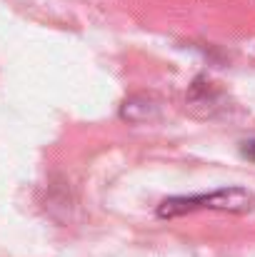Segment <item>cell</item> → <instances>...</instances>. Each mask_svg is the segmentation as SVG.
Masks as SVG:
<instances>
[{
  "label": "cell",
  "mask_w": 255,
  "mask_h": 257,
  "mask_svg": "<svg viewBox=\"0 0 255 257\" xmlns=\"http://www.w3.org/2000/svg\"><path fill=\"white\" fill-rule=\"evenodd\" d=\"M198 210H223V212H250L255 210V195L245 187H220L213 192H200V195H180L168 197L158 205V217H180L188 212Z\"/></svg>",
  "instance_id": "cell-1"
},
{
  "label": "cell",
  "mask_w": 255,
  "mask_h": 257,
  "mask_svg": "<svg viewBox=\"0 0 255 257\" xmlns=\"http://www.w3.org/2000/svg\"><path fill=\"white\" fill-rule=\"evenodd\" d=\"M155 115H158V107L148 97H130L123 102V110H120V117L128 122H148Z\"/></svg>",
  "instance_id": "cell-2"
},
{
  "label": "cell",
  "mask_w": 255,
  "mask_h": 257,
  "mask_svg": "<svg viewBox=\"0 0 255 257\" xmlns=\"http://www.w3.org/2000/svg\"><path fill=\"white\" fill-rule=\"evenodd\" d=\"M240 155H243V158H248L250 163H255V138L245 140V143L240 145Z\"/></svg>",
  "instance_id": "cell-3"
}]
</instances>
